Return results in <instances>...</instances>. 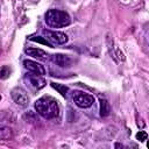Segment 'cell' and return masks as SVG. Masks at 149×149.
Wrapping results in <instances>:
<instances>
[{
	"instance_id": "6da1fadb",
	"label": "cell",
	"mask_w": 149,
	"mask_h": 149,
	"mask_svg": "<svg viewBox=\"0 0 149 149\" xmlns=\"http://www.w3.org/2000/svg\"><path fill=\"white\" fill-rule=\"evenodd\" d=\"M35 108L37 113L44 119H54L59 114V107L56 99L49 95H44L37 99L35 102Z\"/></svg>"
},
{
	"instance_id": "7a4b0ae2",
	"label": "cell",
	"mask_w": 149,
	"mask_h": 149,
	"mask_svg": "<svg viewBox=\"0 0 149 149\" xmlns=\"http://www.w3.org/2000/svg\"><path fill=\"white\" fill-rule=\"evenodd\" d=\"M45 22L49 27L52 28H62L69 26L71 20L68 13L58 9H49L45 13Z\"/></svg>"
},
{
	"instance_id": "3957f363",
	"label": "cell",
	"mask_w": 149,
	"mask_h": 149,
	"mask_svg": "<svg viewBox=\"0 0 149 149\" xmlns=\"http://www.w3.org/2000/svg\"><path fill=\"white\" fill-rule=\"evenodd\" d=\"M73 101L74 104L78 106V107H81V108H87L90 106L93 105L94 102V98L90 94H86V93H83L80 91H76L73 92Z\"/></svg>"
},
{
	"instance_id": "277c9868",
	"label": "cell",
	"mask_w": 149,
	"mask_h": 149,
	"mask_svg": "<svg viewBox=\"0 0 149 149\" xmlns=\"http://www.w3.org/2000/svg\"><path fill=\"white\" fill-rule=\"evenodd\" d=\"M43 35L51 44H64L68 42V36L64 33L61 31H54V30H43Z\"/></svg>"
},
{
	"instance_id": "5b68a950",
	"label": "cell",
	"mask_w": 149,
	"mask_h": 149,
	"mask_svg": "<svg viewBox=\"0 0 149 149\" xmlns=\"http://www.w3.org/2000/svg\"><path fill=\"white\" fill-rule=\"evenodd\" d=\"M12 98H13V100H14L17 105H20V106H22V107L27 106V104H28V95H27V92H26L23 88H21V87H15V88L12 91Z\"/></svg>"
},
{
	"instance_id": "8992f818",
	"label": "cell",
	"mask_w": 149,
	"mask_h": 149,
	"mask_svg": "<svg viewBox=\"0 0 149 149\" xmlns=\"http://www.w3.org/2000/svg\"><path fill=\"white\" fill-rule=\"evenodd\" d=\"M24 64V68L30 71L31 73H35V74H40V76H43L45 73V69L43 68V65L38 64L37 62H34V61H30V59H26L23 62Z\"/></svg>"
},
{
	"instance_id": "52a82bcc",
	"label": "cell",
	"mask_w": 149,
	"mask_h": 149,
	"mask_svg": "<svg viewBox=\"0 0 149 149\" xmlns=\"http://www.w3.org/2000/svg\"><path fill=\"white\" fill-rule=\"evenodd\" d=\"M27 79H28L29 84H30L34 88H36V90H40V88L44 87V86H45V84H47L45 79H44L42 76H40V74H35V73L28 74Z\"/></svg>"
},
{
	"instance_id": "ba28073f",
	"label": "cell",
	"mask_w": 149,
	"mask_h": 149,
	"mask_svg": "<svg viewBox=\"0 0 149 149\" xmlns=\"http://www.w3.org/2000/svg\"><path fill=\"white\" fill-rule=\"evenodd\" d=\"M26 54L28 56H31V57L41 59V61H47L49 58V55L45 51H43L42 49H37V48H28V49H26Z\"/></svg>"
},
{
	"instance_id": "9c48e42d",
	"label": "cell",
	"mask_w": 149,
	"mask_h": 149,
	"mask_svg": "<svg viewBox=\"0 0 149 149\" xmlns=\"http://www.w3.org/2000/svg\"><path fill=\"white\" fill-rule=\"evenodd\" d=\"M54 62L62 66V68H68L71 65V59L69 56L66 55H62V54H57V55H54Z\"/></svg>"
},
{
	"instance_id": "30bf717a",
	"label": "cell",
	"mask_w": 149,
	"mask_h": 149,
	"mask_svg": "<svg viewBox=\"0 0 149 149\" xmlns=\"http://www.w3.org/2000/svg\"><path fill=\"white\" fill-rule=\"evenodd\" d=\"M13 136V132L9 127L0 125V140H9Z\"/></svg>"
},
{
	"instance_id": "8fae6325",
	"label": "cell",
	"mask_w": 149,
	"mask_h": 149,
	"mask_svg": "<svg viewBox=\"0 0 149 149\" xmlns=\"http://www.w3.org/2000/svg\"><path fill=\"white\" fill-rule=\"evenodd\" d=\"M111 112L109 104L107 102L106 99H100V115L101 116H107Z\"/></svg>"
},
{
	"instance_id": "7c38bea8",
	"label": "cell",
	"mask_w": 149,
	"mask_h": 149,
	"mask_svg": "<svg viewBox=\"0 0 149 149\" xmlns=\"http://www.w3.org/2000/svg\"><path fill=\"white\" fill-rule=\"evenodd\" d=\"M51 86L58 91V93H61L63 97H66V93H68V87L65 85H62V84H58V83H51Z\"/></svg>"
},
{
	"instance_id": "4fadbf2b",
	"label": "cell",
	"mask_w": 149,
	"mask_h": 149,
	"mask_svg": "<svg viewBox=\"0 0 149 149\" xmlns=\"http://www.w3.org/2000/svg\"><path fill=\"white\" fill-rule=\"evenodd\" d=\"M30 40H31V41H34V42L42 43V44L48 45V47H52V44H51V43H50L45 37H41V36H31V37H30Z\"/></svg>"
},
{
	"instance_id": "5bb4252c",
	"label": "cell",
	"mask_w": 149,
	"mask_h": 149,
	"mask_svg": "<svg viewBox=\"0 0 149 149\" xmlns=\"http://www.w3.org/2000/svg\"><path fill=\"white\" fill-rule=\"evenodd\" d=\"M10 76V69L9 66L5 65L0 69V79H7Z\"/></svg>"
},
{
	"instance_id": "9a60e30c",
	"label": "cell",
	"mask_w": 149,
	"mask_h": 149,
	"mask_svg": "<svg viewBox=\"0 0 149 149\" xmlns=\"http://www.w3.org/2000/svg\"><path fill=\"white\" fill-rule=\"evenodd\" d=\"M147 137H148V135H147V133L143 132V130H140V132L136 134V139H137L139 141H146Z\"/></svg>"
},
{
	"instance_id": "2e32d148",
	"label": "cell",
	"mask_w": 149,
	"mask_h": 149,
	"mask_svg": "<svg viewBox=\"0 0 149 149\" xmlns=\"http://www.w3.org/2000/svg\"><path fill=\"white\" fill-rule=\"evenodd\" d=\"M0 99H1V97H0Z\"/></svg>"
}]
</instances>
